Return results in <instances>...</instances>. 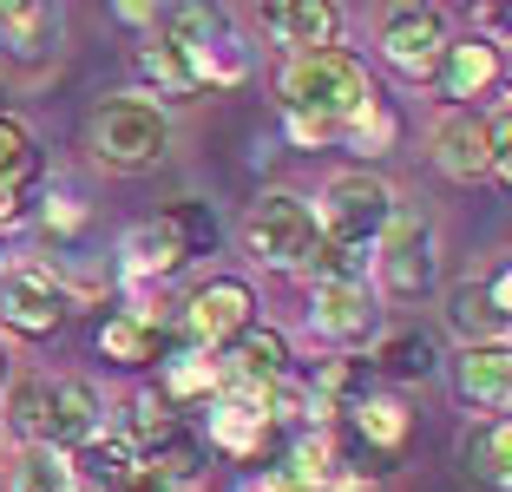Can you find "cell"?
<instances>
[{"instance_id":"obj_1","label":"cell","mask_w":512,"mask_h":492,"mask_svg":"<svg viewBox=\"0 0 512 492\" xmlns=\"http://www.w3.org/2000/svg\"><path fill=\"white\" fill-rule=\"evenodd\" d=\"M276 92H283V112H302V119H329V125H348L355 112H368V105L381 99L375 79H368L362 60H348V53H302V60L283 66V79H276Z\"/></svg>"},{"instance_id":"obj_2","label":"cell","mask_w":512,"mask_h":492,"mask_svg":"<svg viewBox=\"0 0 512 492\" xmlns=\"http://www.w3.org/2000/svg\"><path fill=\"white\" fill-rule=\"evenodd\" d=\"M388 224H394V191L381 178H368V171H342V178H329V191H322V204H316L322 243L368 250V243H381Z\"/></svg>"},{"instance_id":"obj_3","label":"cell","mask_w":512,"mask_h":492,"mask_svg":"<svg viewBox=\"0 0 512 492\" xmlns=\"http://www.w3.org/2000/svg\"><path fill=\"white\" fill-rule=\"evenodd\" d=\"M171 145V119L151 99H106L92 112V151L112 171H145Z\"/></svg>"},{"instance_id":"obj_4","label":"cell","mask_w":512,"mask_h":492,"mask_svg":"<svg viewBox=\"0 0 512 492\" xmlns=\"http://www.w3.org/2000/svg\"><path fill=\"white\" fill-rule=\"evenodd\" d=\"M243 243L256 250V263H270V269H309V256H316V243H322L316 210L302 204L296 191L256 197L250 217H243Z\"/></svg>"},{"instance_id":"obj_5","label":"cell","mask_w":512,"mask_h":492,"mask_svg":"<svg viewBox=\"0 0 512 492\" xmlns=\"http://www.w3.org/2000/svg\"><path fill=\"white\" fill-rule=\"evenodd\" d=\"M375 269H381V289H388V296H401V302L427 296V289H434V276H440L434 224H421V217H401V210H394V224L381 230Z\"/></svg>"},{"instance_id":"obj_6","label":"cell","mask_w":512,"mask_h":492,"mask_svg":"<svg viewBox=\"0 0 512 492\" xmlns=\"http://www.w3.org/2000/svg\"><path fill=\"white\" fill-rule=\"evenodd\" d=\"M250 309H256L250 283H237V276H217V283H204L191 302H184V342L204 348V355H224L243 328H250Z\"/></svg>"},{"instance_id":"obj_7","label":"cell","mask_w":512,"mask_h":492,"mask_svg":"<svg viewBox=\"0 0 512 492\" xmlns=\"http://www.w3.org/2000/svg\"><path fill=\"white\" fill-rule=\"evenodd\" d=\"M434 164L453 184L506 178V151L493 145V132H486V119L473 112V105H460V112H447V119L434 125Z\"/></svg>"},{"instance_id":"obj_8","label":"cell","mask_w":512,"mask_h":492,"mask_svg":"<svg viewBox=\"0 0 512 492\" xmlns=\"http://www.w3.org/2000/svg\"><path fill=\"white\" fill-rule=\"evenodd\" d=\"M407 433H414V414H407V401H394V394H368V401L348 407V440H355L348 453H355L362 473H388L407 453Z\"/></svg>"},{"instance_id":"obj_9","label":"cell","mask_w":512,"mask_h":492,"mask_svg":"<svg viewBox=\"0 0 512 492\" xmlns=\"http://www.w3.org/2000/svg\"><path fill=\"white\" fill-rule=\"evenodd\" d=\"M506 296H512L506 269H493L486 283L467 276V283L447 289V328L460 335V348H506V328H512Z\"/></svg>"},{"instance_id":"obj_10","label":"cell","mask_w":512,"mask_h":492,"mask_svg":"<svg viewBox=\"0 0 512 492\" xmlns=\"http://www.w3.org/2000/svg\"><path fill=\"white\" fill-rule=\"evenodd\" d=\"M381 53L401 79H434L440 53H447V20L440 7H394L381 20Z\"/></svg>"},{"instance_id":"obj_11","label":"cell","mask_w":512,"mask_h":492,"mask_svg":"<svg viewBox=\"0 0 512 492\" xmlns=\"http://www.w3.org/2000/svg\"><path fill=\"white\" fill-rule=\"evenodd\" d=\"M309 328H316L322 342L335 348H355L368 342L381 328V302L368 283H316V296H309Z\"/></svg>"},{"instance_id":"obj_12","label":"cell","mask_w":512,"mask_h":492,"mask_svg":"<svg viewBox=\"0 0 512 492\" xmlns=\"http://www.w3.org/2000/svg\"><path fill=\"white\" fill-rule=\"evenodd\" d=\"M499 73H506V53H499L493 33H467V40H447V53H440L434 79H440V99H453V112L467 99H486V92L499 86Z\"/></svg>"},{"instance_id":"obj_13","label":"cell","mask_w":512,"mask_h":492,"mask_svg":"<svg viewBox=\"0 0 512 492\" xmlns=\"http://www.w3.org/2000/svg\"><path fill=\"white\" fill-rule=\"evenodd\" d=\"M0 322L20 335H53L66 322V289L46 269H7L0 276Z\"/></svg>"},{"instance_id":"obj_14","label":"cell","mask_w":512,"mask_h":492,"mask_svg":"<svg viewBox=\"0 0 512 492\" xmlns=\"http://www.w3.org/2000/svg\"><path fill=\"white\" fill-rule=\"evenodd\" d=\"M99 394L92 381H53L46 388V414H40V447L53 453H79L86 440H99Z\"/></svg>"},{"instance_id":"obj_15","label":"cell","mask_w":512,"mask_h":492,"mask_svg":"<svg viewBox=\"0 0 512 492\" xmlns=\"http://www.w3.org/2000/svg\"><path fill=\"white\" fill-rule=\"evenodd\" d=\"M263 27L276 46H289V60H302V53H329L342 14L329 0H283V7H263Z\"/></svg>"},{"instance_id":"obj_16","label":"cell","mask_w":512,"mask_h":492,"mask_svg":"<svg viewBox=\"0 0 512 492\" xmlns=\"http://www.w3.org/2000/svg\"><path fill=\"white\" fill-rule=\"evenodd\" d=\"M453 394L467 407H486V414H506V394H512V355L506 348H460L453 361Z\"/></svg>"},{"instance_id":"obj_17","label":"cell","mask_w":512,"mask_h":492,"mask_svg":"<svg viewBox=\"0 0 512 492\" xmlns=\"http://www.w3.org/2000/svg\"><path fill=\"white\" fill-rule=\"evenodd\" d=\"M270 440H276V427L256 407H243V401H211V447L217 453H230V460H270Z\"/></svg>"},{"instance_id":"obj_18","label":"cell","mask_w":512,"mask_h":492,"mask_svg":"<svg viewBox=\"0 0 512 492\" xmlns=\"http://www.w3.org/2000/svg\"><path fill=\"white\" fill-rule=\"evenodd\" d=\"M460 473L486 492H512V433H506V420H480V427L460 440Z\"/></svg>"},{"instance_id":"obj_19","label":"cell","mask_w":512,"mask_h":492,"mask_svg":"<svg viewBox=\"0 0 512 492\" xmlns=\"http://www.w3.org/2000/svg\"><path fill=\"white\" fill-rule=\"evenodd\" d=\"M375 374H394V381H427V374L440 368V348L427 328H394V335H381L375 361H368Z\"/></svg>"},{"instance_id":"obj_20","label":"cell","mask_w":512,"mask_h":492,"mask_svg":"<svg viewBox=\"0 0 512 492\" xmlns=\"http://www.w3.org/2000/svg\"><path fill=\"white\" fill-rule=\"evenodd\" d=\"M368 394H375V368H368V361H355V355H335V361H322V368H316L309 401H316L322 414H348V407L368 401Z\"/></svg>"},{"instance_id":"obj_21","label":"cell","mask_w":512,"mask_h":492,"mask_svg":"<svg viewBox=\"0 0 512 492\" xmlns=\"http://www.w3.org/2000/svg\"><path fill=\"white\" fill-rule=\"evenodd\" d=\"M119 256H125L132 276H171V269H184V250H178V237H171L165 217L132 224V230H125V243H119Z\"/></svg>"},{"instance_id":"obj_22","label":"cell","mask_w":512,"mask_h":492,"mask_svg":"<svg viewBox=\"0 0 512 492\" xmlns=\"http://www.w3.org/2000/svg\"><path fill=\"white\" fill-rule=\"evenodd\" d=\"M66 466H73V486H86V492H112L125 473L138 466V453L125 447L119 433L112 440H86L79 453H66Z\"/></svg>"},{"instance_id":"obj_23","label":"cell","mask_w":512,"mask_h":492,"mask_svg":"<svg viewBox=\"0 0 512 492\" xmlns=\"http://www.w3.org/2000/svg\"><path fill=\"white\" fill-rule=\"evenodd\" d=\"M158 401L165 407H184V401H217V355H204V348H178V355L165 361V381H158Z\"/></svg>"},{"instance_id":"obj_24","label":"cell","mask_w":512,"mask_h":492,"mask_svg":"<svg viewBox=\"0 0 512 492\" xmlns=\"http://www.w3.org/2000/svg\"><path fill=\"white\" fill-rule=\"evenodd\" d=\"M99 355L119 361V368H145V361H165V335L151 322H138V315H112L99 328Z\"/></svg>"},{"instance_id":"obj_25","label":"cell","mask_w":512,"mask_h":492,"mask_svg":"<svg viewBox=\"0 0 512 492\" xmlns=\"http://www.w3.org/2000/svg\"><path fill=\"white\" fill-rule=\"evenodd\" d=\"M0 33H7V46H14L20 60H40L60 40V14L53 7H27V0H7L0 7Z\"/></svg>"},{"instance_id":"obj_26","label":"cell","mask_w":512,"mask_h":492,"mask_svg":"<svg viewBox=\"0 0 512 492\" xmlns=\"http://www.w3.org/2000/svg\"><path fill=\"white\" fill-rule=\"evenodd\" d=\"M165 224H171V237H178L184 263H191V256H211V250H217V210H211V204L184 197V204H171V210H165Z\"/></svg>"},{"instance_id":"obj_27","label":"cell","mask_w":512,"mask_h":492,"mask_svg":"<svg viewBox=\"0 0 512 492\" xmlns=\"http://www.w3.org/2000/svg\"><path fill=\"white\" fill-rule=\"evenodd\" d=\"M7 492H73V466L53 447H27V460L14 466V486Z\"/></svg>"},{"instance_id":"obj_28","label":"cell","mask_w":512,"mask_h":492,"mask_svg":"<svg viewBox=\"0 0 512 492\" xmlns=\"http://www.w3.org/2000/svg\"><path fill=\"white\" fill-rule=\"evenodd\" d=\"M138 73H145L158 92H171V99H191V92H197L191 66L178 60V46H171V40H151L145 53H138Z\"/></svg>"},{"instance_id":"obj_29","label":"cell","mask_w":512,"mask_h":492,"mask_svg":"<svg viewBox=\"0 0 512 492\" xmlns=\"http://www.w3.org/2000/svg\"><path fill=\"white\" fill-rule=\"evenodd\" d=\"M342 132L355 138V145H362V151H388L394 138H401V119H394V112H388V99H375V105H368V112H355V119H348Z\"/></svg>"},{"instance_id":"obj_30","label":"cell","mask_w":512,"mask_h":492,"mask_svg":"<svg viewBox=\"0 0 512 492\" xmlns=\"http://www.w3.org/2000/svg\"><path fill=\"white\" fill-rule=\"evenodd\" d=\"M27 164H33V138H27V125L0 112V184H20V178H27Z\"/></svg>"},{"instance_id":"obj_31","label":"cell","mask_w":512,"mask_h":492,"mask_svg":"<svg viewBox=\"0 0 512 492\" xmlns=\"http://www.w3.org/2000/svg\"><path fill=\"white\" fill-rule=\"evenodd\" d=\"M40 414H46V381H20V388L7 394V420H14L27 440H40Z\"/></svg>"},{"instance_id":"obj_32","label":"cell","mask_w":512,"mask_h":492,"mask_svg":"<svg viewBox=\"0 0 512 492\" xmlns=\"http://www.w3.org/2000/svg\"><path fill=\"white\" fill-rule=\"evenodd\" d=\"M289 138H296V145H329V138H342V125H329V119H302V112H289Z\"/></svg>"},{"instance_id":"obj_33","label":"cell","mask_w":512,"mask_h":492,"mask_svg":"<svg viewBox=\"0 0 512 492\" xmlns=\"http://www.w3.org/2000/svg\"><path fill=\"white\" fill-rule=\"evenodd\" d=\"M112 492H178V486H171L165 473H151V466L138 460V466H132V473H125V479H119V486H112Z\"/></svg>"},{"instance_id":"obj_34","label":"cell","mask_w":512,"mask_h":492,"mask_svg":"<svg viewBox=\"0 0 512 492\" xmlns=\"http://www.w3.org/2000/svg\"><path fill=\"white\" fill-rule=\"evenodd\" d=\"M20 224V184H0V230Z\"/></svg>"},{"instance_id":"obj_35","label":"cell","mask_w":512,"mask_h":492,"mask_svg":"<svg viewBox=\"0 0 512 492\" xmlns=\"http://www.w3.org/2000/svg\"><path fill=\"white\" fill-rule=\"evenodd\" d=\"M125 27H158V7H119Z\"/></svg>"},{"instance_id":"obj_36","label":"cell","mask_w":512,"mask_h":492,"mask_svg":"<svg viewBox=\"0 0 512 492\" xmlns=\"http://www.w3.org/2000/svg\"><path fill=\"white\" fill-rule=\"evenodd\" d=\"M0 381H7V348H0Z\"/></svg>"},{"instance_id":"obj_37","label":"cell","mask_w":512,"mask_h":492,"mask_svg":"<svg viewBox=\"0 0 512 492\" xmlns=\"http://www.w3.org/2000/svg\"><path fill=\"white\" fill-rule=\"evenodd\" d=\"M0 99H7V86H0Z\"/></svg>"}]
</instances>
